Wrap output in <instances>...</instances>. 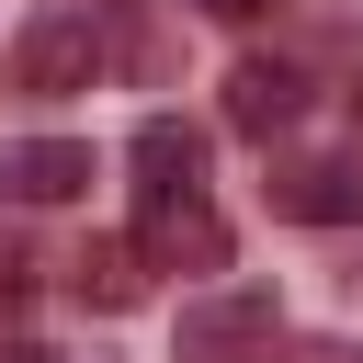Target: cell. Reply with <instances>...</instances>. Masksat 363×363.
Segmentation results:
<instances>
[{
    "label": "cell",
    "instance_id": "obj_1",
    "mask_svg": "<svg viewBox=\"0 0 363 363\" xmlns=\"http://www.w3.org/2000/svg\"><path fill=\"white\" fill-rule=\"evenodd\" d=\"M102 57H113V11H102V0H45V11L23 23V45H11V91L68 102V91L102 79Z\"/></svg>",
    "mask_w": 363,
    "mask_h": 363
},
{
    "label": "cell",
    "instance_id": "obj_10",
    "mask_svg": "<svg viewBox=\"0 0 363 363\" xmlns=\"http://www.w3.org/2000/svg\"><path fill=\"white\" fill-rule=\"evenodd\" d=\"M295 363H363V340H306Z\"/></svg>",
    "mask_w": 363,
    "mask_h": 363
},
{
    "label": "cell",
    "instance_id": "obj_8",
    "mask_svg": "<svg viewBox=\"0 0 363 363\" xmlns=\"http://www.w3.org/2000/svg\"><path fill=\"white\" fill-rule=\"evenodd\" d=\"M68 284H79V306H102V318H125V306L147 295V261H136V238H91V250L68 261Z\"/></svg>",
    "mask_w": 363,
    "mask_h": 363
},
{
    "label": "cell",
    "instance_id": "obj_2",
    "mask_svg": "<svg viewBox=\"0 0 363 363\" xmlns=\"http://www.w3.org/2000/svg\"><path fill=\"white\" fill-rule=\"evenodd\" d=\"M136 261L147 272H227V216L204 204V182L136 193Z\"/></svg>",
    "mask_w": 363,
    "mask_h": 363
},
{
    "label": "cell",
    "instance_id": "obj_9",
    "mask_svg": "<svg viewBox=\"0 0 363 363\" xmlns=\"http://www.w3.org/2000/svg\"><path fill=\"white\" fill-rule=\"evenodd\" d=\"M193 11H216V23H261V11H284V0H193Z\"/></svg>",
    "mask_w": 363,
    "mask_h": 363
},
{
    "label": "cell",
    "instance_id": "obj_6",
    "mask_svg": "<svg viewBox=\"0 0 363 363\" xmlns=\"http://www.w3.org/2000/svg\"><path fill=\"white\" fill-rule=\"evenodd\" d=\"M91 182V147L79 136H23V147H0V193L11 204H68Z\"/></svg>",
    "mask_w": 363,
    "mask_h": 363
},
{
    "label": "cell",
    "instance_id": "obj_7",
    "mask_svg": "<svg viewBox=\"0 0 363 363\" xmlns=\"http://www.w3.org/2000/svg\"><path fill=\"white\" fill-rule=\"evenodd\" d=\"M125 159H136V193H182V182H204V136H193V125H170V113H147Z\"/></svg>",
    "mask_w": 363,
    "mask_h": 363
},
{
    "label": "cell",
    "instance_id": "obj_5",
    "mask_svg": "<svg viewBox=\"0 0 363 363\" xmlns=\"http://www.w3.org/2000/svg\"><path fill=\"white\" fill-rule=\"evenodd\" d=\"M295 113H306V79H295L284 57H238V68H227V125H238V136H284Z\"/></svg>",
    "mask_w": 363,
    "mask_h": 363
},
{
    "label": "cell",
    "instance_id": "obj_11",
    "mask_svg": "<svg viewBox=\"0 0 363 363\" xmlns=\"http://www.w3.org/2000/svg\"><path fill=\"white\" fill-rule=\"evenodd\" d=\"M0 363H57V352L45 340H0Z\"/></svg>",
    "mask_w": 363,
    "mask_h": 363
},
{
    "label": "cell",
    "instance_id": "obj_4",
    "mask_svg": "<svg viewBox=\"0 0 363 363\" xmlns=\"http://www.w3.org/2000/svg\"><path fill=\"white\" fill-rule=\"evenodd\" d=\"M272 216H295V227H352V216H363V170H352V159H295V170H272Z\"/></svg>",
    "mask_w": 363,
    "mask_h": 363
},
{
    "label": "cell",
    "instance_id": "obj_3",
    "mask_svg": "<svg viewBox=\"0 0 363 363\" xmlns=\"http://www.w3.org/2000/svg\"><path fill=\"white\" fill-rule=\"evenodd\" d=\"M272 284H227V295H193L182 306V363H272Z\"/></svg>",
    "mask_w": 363,
    "mask_h": 363
}]
</instances>
